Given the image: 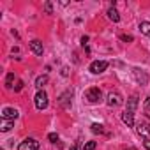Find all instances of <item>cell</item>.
<instances>
[{
  "mask_svg": "<svg viewBox=\"0 0 150 150\" xmlns=\"http://www.w3.org/2000/svg\"><path fill=\"white\" fill-rule=\"evenodd\" d=\"M120 41H124V42H132L134 37H132V35H127V34H122V35H120Z\"/></svg>",
  "mask_w": 150,
  "mask_h": 150,
  "instance_id": "cell-19",
  "label": "cell"
},
{
  "mask_svg": "<svg viewBox=\"0 0 150 150\" xmlns=\"http://www.w3.org/2000/svg\"><path fill=\"white\" fill-rule=\"evenodd\" d=\"M30 50H32L35 55H39V57H41V55H42V51H44L42 42H41V41H37V39H34V41L30 42Z\"/></svg>",
  "mask_w": 150,
  "mask_h": 150,
  "instance_id": "cell-8",
  "label": "cell"
},
{
  "mask_svg": "<svg viewBox=\"0 0 150 150\" xmlns=\"http://www.w3.org/2000/svg\"><path fill=\"white\" fill-rule=\"evenodd\" d=\"M69 96H72V94H71V92H65V94H62V96H60L58 103H60V106H62V108H69V106H71V104L67 103V101H69Z\"/></svg>",
  "mask_w": 150,
  "mask_h": 150,
  "instance_id": "cell-13",
  "label": "cell"
},
{
  "mask_svg": "<svg viewBox=\"0 0 150 150\" xmlns=\"http://www.w3.org/2000/svg\"><path fill=\"white\" fill-rule=\"evenodd\" d=\"M2 118L16 120V118H18V110H14V108H4V111H2Z\"/></svg>",
  "mask_w": 150,
  "mask_h": 150,
  "instance_id": "cell-7",
  "label": "cell"
},
{
  "mask_svg": "<svg viewBox=\"0 0 150 150\" xmlns=\"http://www.w3.org/2000/svg\"><path fill=\"white\" fill-rule=\"evenodd\" d=\"M34 101H35V108H37V110L42 111V110L48 108V94H46L44 90H39V92L35 94V99H34Z\"/></svg>",
  "mask_w": 150,
  "mask_h": 150,
  "instance_id": "cell-2",
  "label": "cell"
},
{
  "mask_svg": "<svg viewBox=\"0 0 150 150\" xmlns=\"http://www.w3.org/2000/svg\"><path fill=\"white\" fill-rule=\"evenodd\" d=\"M132 76H134V80H136L139 85H146V83H148V74H146L145 71H141L139 67H134V69H132Z\"/></svg>",
  "mask_w": 150,
  "mask_h": 150,
  "instance_id": "cell-5",
  "label": "cell"
},
{
  "mask_svg": "<svg viewBox=\"0 0 150 150\" xmlns=\"http://www.w3.org/2000/svg\"><path fill=\"white\" fill-rule=\"evenodd\" d=\"M13 81H14V72H9L7 78H6V87L7 88H13Z\"/></svg>",
  "mask_w": 150,
  "mask_h": 150,
  "instance_id": "cell-17",
  "label": "cell"
},
{
  "mask_svg": "<svg viewBox=\"0 0 150 150\" xmlns=\"http://www.w3.org/2000/svg\"><path fill=\"white\" fill-rule=\"evenodd\" d=\"M44 13H46V14H51V13H53V7H51V4H50V2H46V4H44Z\"/></svg>",
  "mask_w": 150,
  "mask_h": 150,
  "instance_id": "cell-22",
  "label": "cell"
},
{
  "mask_svg": "<svg viewBox=\"0 0 150 150\" xmlns=\"http://www.w3.org/2000/svg\"><path fill=\"white\" fill-rule=\"evenodd\" d=\"M46 83H48V76H46V74H44V76H39V78L35 80V87H37V88H42Z\"/></svg>",
  "mask_w": 150,
  "mask_h": 150,
  "instance_id": "cell-15",
  "label": "cell"
},
{
  "mask_svg": "<svg viewBox=\"0 0 150 150\" xmlns=\"http://www.w3.org/2000/svg\"><path fill=\"white\" fill-rule=\"evenodd\" d=\"M138 108V96L134 94V96H131L129 99H127V111H131V113H134V110Z\"/></svg>",
  "mask_w": 150,
  "mask_h": 150,
  "instance_id": "cell-9",
  "label": "cell"
},
{
  "mask_svg": "<svg viewBox=\"0 0 150 150\" xmlns=\"http://www.w3.org/2000/svg\"><path fill=\"white\" fill-rule=\"evenodd\" d=\"M148 131H150V125H148Z\"/></svg>",
  "mask_w": 150,
  "mask_h": 150,
  "instance_id": "cell-27",
  "label": "cell"
},
{
  "mask_svg": "<svg viewBox=\"0 0 150 150\" xmlns=\"http://www.w3.org/2000/svg\"><path fill=\"white\" fill-rule=\"evenodd\" d=\"M39 148V141L32 139V138H27L25 141H21L18 145V150H37Z\"/></svg>",
  "mask_w": 150,
  "mask_h": 150,
  "instance_id": "cell-6",
  "label": "cell"
},
{
  "mask_svg": "<svg viewBox=\"0 0 150 150\" xmlns=\"http://www.w3.org/2000/svg\"><path fill=\"white\" fill-rule=\"evenodd\" d=\"M108 18H110L113 23H118V21H120V14H118V11H117L115 7H110V9H108Z\"/></svg>",
  "mask_w": 150,
  "mask_h": 150,
  "instance_id": "cell-10",
  "label": "cell"
},
{
  "mask_svg": "<svg viewBox=\"0 0 150 150\" xmlns=\"http://www.w3.org/2000/svg\"><path fill=\"white\" fill-rule=\"evenodd\" d=\"M71 150H80V143H74V145L71 146Z\"/></svg>",
  "mask_w": 150,
  "mask_h": 150,
  "instance_id": "cell-26",
  "label": "cell"
},
{
  "mask_svg": "<svg viewBox=\"0 0 150 150\" xmlns=\"http://www.w3.org/2000/svg\"><path fill=\"white\" fill-rule=\"evenodd\" d=\"M85 99H87L90 104H96V103H99V101L103 99V92H101V88H97V87H92V88H88V90L85 92Z\"/></svg>",
  "mask_w": 150,
  "mask_h": 150,
  "instance_id": "cell-1",
  "label": "cell"
},
{
  "mask_svg": "<svg viewBox=\"0 0 150 150\" xmlns=\"http://www.w3.org/2000/svg\"><path fill=\"white\" fill-rule=\"evenodd\" d=\"M122 120L127 124V125H134V113H131V111H124L122 113Z\"/></svg>",
  "mask_w": 150,
  "mask_h": 150,
  "instance_id": "cell-11",
  "label": "cell"
},
{
  "mask_svg": "<svg viewBox=\"0 0 150 150\" xmlns=\"http://www.w3.org/2000/svg\"><path fill=\"white\" fill-rule=\"evenodd\" d=\"M129 150H134V148H129Z\"/></svg>",
  "mask_w": 150,
  "mask_h": 150,
  "instance_id": "cell-28",
  "label": "cell"
},
{
  "mask_svg": "<svg viewBox=\"0 0 150 150\" xmlns=\"http://www.w3.org/2000/svg\"><path fill=\"white\" fill-rule=\"evenodd\" d=\"M87 42H88V37H87V35H83V37H81V44H83V48L87 46Z\"/></svg>",
  "mask_w": 150,
  "mask_h": 150,
  "instance_id": "cell-25",
  "label": "cell"
},
{
  "mask_svg": "<svg viewBox=\"0 0 150 150\" xmlns=\"http://www.w3.org/2000/svg\"><path fill=\"white\" fill-rule=\"evenodd\" d=\"M143 145L146 150H150V138H143Z\"/></svg>",
  "mask_w": 150,
  "mask_h": 150,
  "instance_id": "cell-24",
  "label": "cell"
},
{
  "mask_svg": "<svg viewBox=\"0 0 150 150\" xmlns=\"http://www.w3.org/2000/svg\"><path fill=\"white\" fill-rule=\"evenodd\" d=\"M90 127H92V132H94V134H103V132H104V127H103L101 124H92Z\"/></svg>",
  "mask_w": 150,
  "mask_h": 150,
  "instance_id": "cell-16",
  "label": "cell"
},
{
  "mask_svg": "<svg viewBox=\"0 0 150 150\" xmlns=\"http://www.w3.org/2000/svg\"><path fill=\"white\" fill-rule=\"evenodd\" d=\"M145 113H146V117L150 118V97H146V101H145Z\"/></svg>",
  "mask_w": 150,
  "mask_h": 150,
  "instance_id": "cell-20",
  "label": "cell"
},
{
  "mask_svg": "<svg viewBox=\"0 0 150 150\" xmlns=\"http://www.w3.org/2000/svg\"><path fill=\"white\" fill-rule=\"evenodd\" d=\"M139 30H141L143 35L150 37V23H148V21H141V23H139Z\"/></svg>",
  "mask_w": 150,
  "mask_h": 150,
  "instance_id": "cell-14",
  "label": "cell"
},
{
  "mask_svg": "<svg viewBox=\"0 0 150 150\" xmlns=\"http://www.w3.org/2000/svg\"><path fill=\"white\" fill-rule=\"evenodd\" d=\"M21 88H23V81H20V80H18V81H16V85H14V92H20Z\"/></svg>",
  "mask_w": 150,
  "mask_h": 150,
  "instance_id": "cell-23",
  "label": "cell"
},
{
  "mask_svg": "<svg viewBox=\"0 0 150 150\" xmlns=\"http://www.w3.org/2000/svg\"><path fill=\"white\" fill-rule=\"evenodd\" d=\"M96 146H97V143H96V141H87L83 150H96Z\"/></svg>",
  "mask_w": 150,
  "mask_h": 150,
  "instance_id": "cell-18",
  "label": "cell"
},
{
  "mask_svg": "<svg viewBox=\"0 0 150 150\" xmlns=\"http://www.w3.org/2000/svg\"><path fill=\"white\" fill-rule=\"evenodd\" d=\"M106 104L111 106V108H117V106H122L124 104V97L118 94V92H111L106 99Z\"/></svg>",
  "mask_w": 150,
  "mask_h": 150,
  "instance_id": "cell-4",
  "label": "cell"
},
{
  "mask_svg": "<svg viewBox=\"0 0 150 150\" xmlns=\"http://www.w3.org/2000/svg\"><path fill=\"white\" fill-rule=\"evenodd\" d=\"M14 125V120H7V118H2V122H0V131L2 132H7L11 127Z\"/></svg>",
  "mask_w": 150,
  "mask_h": 150,
  "instance_id": "cell-12",
  "label": "cell"
},
{
  "mask_svg": "<svg viewBox=\"0 0 150 150\" xmlns=\"http://www.w3.org/2000/svg\"><path fill=\"white\" fill-rule=\"evenodd\" d=\"M108 62L106 60H96V62H92L90 64V72L92 74H101V72H104L106 69H108Z\"/></svg>",
  "mask_w": 150,
  "mask_h": 150,
  "instance_id": "cell-3",
  "label": "cell"
},
{
  "mask_svg": "<svg viewBox=\"0 0 150 150\" xmlns=\"http://www.w3.org/2000/svg\"><path fill=\"white\" fill-rule=\"evenodd\" d=\"M48 139H50L51 143H57V141H58V134H57V132H50V134H48Z\"/></svg>",
  "mask_w": 150,
  "mask_h": 150,
  "instance_id": "cell-21",
  "label": "cell"
}]
</instances>
